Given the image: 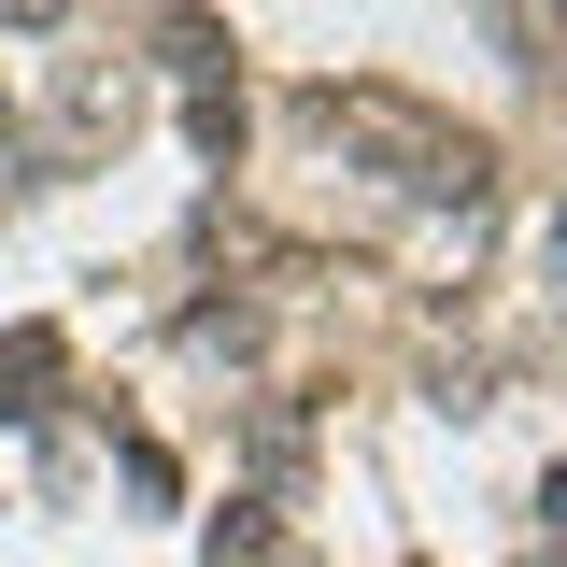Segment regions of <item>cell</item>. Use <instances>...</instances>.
Wrapping results in <instances>:
<instances>
[{
	"label": "cell",
	"instance_id": "6da1fadb",
	"mask_svg": "<svg viewBox=\"0 0 567 567\" xmlns=\"http://www.w3.org/2000/svg\"><path fill=\"white\" fill-rule=\"evenodd\" d=\"M58 383H71V341H58V327H14V341H0V425H43Z\"/></svg>",
	"mask_w": 567,
	"mask_h": 567
},
{
	"label": "cell",
	"instance_id": "7a4b0ae2",
	"mask_svg": "<svg viewBox=\"0 0 567 567\" xmlns=\"http://www.w3.org/2000/svg\"><path fill=\"white\" fill-rule=\"evenodd\" d=\"M213 567H270L284 554V525H270V496H227V511H213V539H199Z\"/></svg>",
	"mask_w": 567,
	"mask_h": 567
},
{
	"label": "cell",
	"instance_id": "3957f363",
	"mask_svg": "<svg viewBox=\"0 0 567 567\" xmlns=\"http://www.w3.org/2000/svg\"><path fill=\"white\" fill-rule=\"evenodd\" d=\"M156 58L185 71V85H227V29H213V14H171V29H156Z\"/></svg>",
	"mask_w": 567,
	"mask_h": 567
},
{
	"label": "cell",
	"instance_id": "277c9868",
	"mask_svg": "<svg viewBox=\"0 0 567 567\" xmlns=\"http://www.w3.org/2000/svg\"><path fill=\"white\" fill-rule=\"evenodd\" d=\"M496 29H511V58L539 71V58H554V29H567V0H496Z\"/></svg>",
	"mask_w": 567,
	"mask_h": 567
},
{
	"label": "cell",
	"instance_id": "5b68a950",
	"mask_svg": "<svg viewBox=\"0 0 567 567\" xmlns=\"http://www.w3.org/2000/svg\"><path fill=\"white\" fill-rule=\"evenodd\" d=\"M58 14H71V0H0V29H58Z\"/></svg>",
	"mask_w": 567,
	"mask_h": 567
},
{
	"label": "cell",
	"instance_id": "8992f818",
	"mask_svg": "<svg viewBox=\"0 0 567 567\" xmlns=\"http://www.w3.org/2000/svg\"><path fill=\"white\" fill-rule=\"evenodd\" d=\"M539 525H567V468H554V483H539Z\"/></svg>",
	"mask_w": 567,
	"mask_h": 567
},
{
	"label": "cell",
	"instance_id": "52a82bcc",
	"mask_svg": "<svg viewBox=\"0 0 567 567\" xmlns=\"http://www.w3.org/2000/svg\"><path fill=\"white\" fill-rule=\"evenodd\" d=\"M554 270H567V213H554Z\"/></svg>",
	"mask_w": 567,
	"mask_h": 567
},
{
	"label": "cell",
	"instance_id": "ba28073f",
	"mask_svg": "<svg viewBox=\"0 0 567 567\" xmlns=\"http://www.w3.org/2000/svg\"><path fill=\"white\" fill-rule=\"evenodd\" d=\"M0 128H14V100H0Z\"/></svg>",
	"mask_w": 567,
	"mask_h": 567
}]
</instances>
